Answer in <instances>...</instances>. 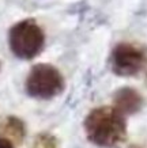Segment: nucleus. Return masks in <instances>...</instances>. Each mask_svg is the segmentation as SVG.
Returning <instances> with one entry per match:
<instances>
[{
  "label": "nucleus",
  "instance_id": "nucleus-4",
  "mask_svg": "<svg viewBox=\"0 0 147 148\" xmlns=\"http://www.w3.org/2000/svg\"><path fill=\"white\" fill-rule=\"evenodd\" d=\"M147 65V50L131 42L117 44L110 54V68L119 76H135Z\"/></svg>",
  "mask_w": 147,
  "mask_h": 148
},
{
  "label": "nucleus",
  "instance_id": "nucleus-2",
  "mask_svg": "<svg viewBox=\"0 0 147 148\" xmlns=\"http://www.w3.org/2000/svg\"><path fill=\"white\" fill-rule=\"evenodd\" d=\"M8 45L15 57L21 60H31L44 49V30L34 19H23L10 29Z\"/></svg>",
  "mask_w": 147,
  "mask_h": 148
},
{
  "label": "nucleus",
  "instance_id": "nucleus-5",
  "mask_svg": "<svg viewBox=\"0 0 147 148\" xmlns=\"http://www.w3.org/2000/svg\"><path fill=\"white\" fill-rule=\"evenodd\" d=\"M143 106V98L136 90L124 87L116 91L113 97V108L123 116H131L138 113Z\"/></svg>",
  "mask_w": 147,
  "mask_h": 148
},
{
  "label": "nucleus",
  "instance_id": "nucleus-7",
  "mask_svg": "<svg viewBox=\"0 0 147 148\" xmlns=\"http://www.w3.org/2000/svg\"><path fill=\"white\" fill-rule=\"evenodd\" d=\"M31 148H59V140L52 133L41 132L34 137Z\"/></svg>",
  "mask_w": 147,
  "mask_h": 148
},
{
  "label": "nucleus",
  "instance_id": "nucleus-8",
  "mask_svg": "<svg viewBox=\"0 0 147 148\" xmlns=\"http://www.w3.org/2000/svg\"><path fill=\"white\" fill-rule=\"evenodd\" d=\"M0 148H15V147H14V144L8 139L0 136Z\"/></svg>",
  "mask_w": 147,
  "mask_h": 148
},
{
  "label": "nucleus",
  "instance_id": "nucleus-6",
  "mask_svg": "<svg viewBox=\"0 0 147 148\" xmlns=\"http://www.w3.org/2000/svg\"><path fill=\"white\" fill-rule=\"evenodd\" d=\"M0 136L8 139L12 144H22L26 136V126L21 118L8 116L0 122Z\"/></svg>",
  "mask_w": 147,
  "mask_h": 148
},
{
  "label": "nucleus",
  "instance_id": "nucleus-3",
  "mask_svg": "<svg viewBox=\"0 0 147 148\" xmlns=\"http://www.w3.org/2000/svg\"><path fill=\"white\" fill-rule=\"evenodd\" d=\"M64 76L50 64H36L27 73L25 88L29 97L36 99H52L64 91Z\"/></svg>",
  "mask_w": 147,
  "mask_h": 148
},
{
  "label": "nucleus",
  "instance_id": "nucleus-1",
  "mask_svg": "<svg viewBox=\"0 0 147 148\" xmlns=\"http://www.w3.org/2000/svg\"><path fill=\"white\" fill-rule=\"evenodd\" d=\"M85 132L93 144L102 148H119L127 140L125 117L113 106L93 109L85 120Z\"/></svg>",
  "mask_w": 147,
  "mask_h": 148
}]
</instances>
